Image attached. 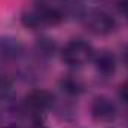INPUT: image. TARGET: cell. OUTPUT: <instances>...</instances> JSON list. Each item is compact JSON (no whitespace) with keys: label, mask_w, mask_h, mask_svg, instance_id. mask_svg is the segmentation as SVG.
Segmentation results:
<instances>
[{"label":"cell","mask_w":128,"mask_h":128,"mask_svg":"<svg viewBox=\"0 0 128 128\" xmlns=\"http://www.w3.org/2000/svg\"><path fill=\"white\" fill-rule=\"evenodd\" d=\"M92 48L84 40L70 42L63 51V60L70 66H82L92 58Z\"/></svg>","instance_id":"obj_1"},{"label":"cell","mask_w":128,"mask_h":128,"mask_svg":"<svg viewBox=\"0 0 128 128\" xmlns=\"http://www.w3.org/2000/svg\"><path fill=\"white\" fill-rule=\"evenodd\" d=\"M86 27L91 30L92 33L97 34H106V33H110L115 27V21L110 15H107L106 12H101V10H92L88 16H86V21H85Z\"/></svg>","instance_id":"obj_2"},{"label":"cell","mask_w":128,"mask_h":128,"mask_svg":"<svg viewBox=\"0 0 128 128\" xmlns=\"http://www.w3.org/2000/svg\"><path fill=\"white\" fill-rule=\"evenodd\" d=\"M115 106L106 98H97L92 104V115L100 121H110L115 118Z\"/></svg>","instance_id":"obj_3"},{"label":"cell","mask_w":128,"mask_h":128,"mask_svg":"<svg viewBox=\"0 0 128 128\" xmlns=\"http://www.w3.org/2000/svg\"><path fill=\"white\" fill-rule=\"evenodd\" d=\"M51 103H52V96L45 90H36L27 96V104L36 110H42L48 107Z\"/></svg>","instance_id":"obj_4"},{"label":"cell","mask_w":128,"mask_h":128,"mask_svg":"<svg viewBox=\"0 0 128 128\" xmlns=\"http://www.w3.org/2000/svg\"><path fill=\"white\" fill-rule=\"evenodd\" d=\"M96 64H97V68L101 73H106V74H109V73H112L115 70V58L109 52L100 54L96 58Z\"/></svg>","instance_id":"obj_5"},{"label":"cell","mask_w":128,"mask_h":128,"mask_svg":"<svg viewBox=\"0 0 128 128\" xmlns=\"http://www.w3.org/2000/svg\"><path fill=\"white\" fill-rule=\"evenodd\" d=\"M39 15L42 18V22H48V24H58L63 20L61 12L57 9H51V8H43L39 12Z\"/></svg>","instance_id":"obj_6"},{"label":"cell","mask_w":128,"mask_h":128,"mask_svg":"<svg viewBox=\"0 0 128 128\" xmlns=\"http://www.w3.org/2000/svg\"><path fill=\"white\" fill-rule=\"evenodd\" d=\"M63 90L67 91L68 94H78L82 91V86L74 79H66V80H63Z\"/></svg>","instance_id":"obj_7"},{"label":"cell","mask_w":128,"mask_h":128,"mask_svg":"<svg viewBox=\"0 0 128 128\" xmlns=\"http://www.w3.org/2000/svg\"><path fill=\"white\" fill-rule=\"evenodd\" d=\"M22 22H24L27 27H30V28H36V27L42 22V18H40L39 14H26V15L22 16Z\"/></svg>","instance_id":"obj_8"},{"label":"cell","mask_w":128,"mask_h":128,"mask_svg":"<svg viewBox=\"0 0 128 128\" xmlns=\"http://www.w3.org/2000/svg\"><path fill=\"white\" fill-rule=\"evenodd\" d=\"M10 91V82L4 78H0V97L6 96Z\"/></svg>","instance_id":"obj_9"},{"label":"cell","mask_w":128,"mask_h":128,"mask_svg":"<svg viewBox=\"0 0 128 128\" xmlns=\"http://www.w3.org/2000/svg\"><path fill=\"white\" fill-rule=\"evenodd\" d=\"M118 9L128 18V0H119L118 2Z\"/></svg>","instance_id":"obj_10"},{"label":"cell","mask_w":128,"mask_h":128,"mask_svg":"<svg viewBox=\"0 0 128 128\" xmlns=\"http://www.w3.org/2000/svg\"><path fill=\"white\" fill-rule=\"evenodd\" d=\"M121 97H122V100H125L128 103V82L124 84L122 88H121Z\"/></svg>","instance_id":"obj_11"},{"label":"cell","mask_w":128,"mask_h":128,"mask_svg":"<svg viewBox=\"0 0 128 128\" xmlns=\"http://www.w3.org/2000/svg\"><path fill=\"white\" fill-rule=\"evenodd\" d=\"M127 61H128V57H127Z\"/></svg>","instance_id":"obj_12"}]
</instances>
